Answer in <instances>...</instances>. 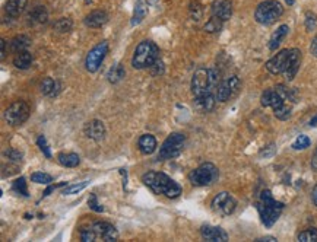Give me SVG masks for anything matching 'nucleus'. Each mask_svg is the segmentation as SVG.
<instances>
[{"label":"nucleus","instance_id":"19","mask_svg":"<svg viewBox=\"0 0 317 242\" xmlns=\"http://www.w3.org/2000/svg\"><path fill=\"white\" fill-rule=\"evenodd\" d=\"M27 19H28V25H31V27L43 25L49 19V12L44 6H35L34 9H31Z\"/></svg>","mask_w":317,"mask_h":242},{"label":"nucleus","instance_id":"50","mask_svg":"<svg viewBox=\"0 0 317 242\" xmlns=\"http://www.w3.org/2000/svg\"><path fill=\"white\" fill-rule=\"evenodd\" d=\"M264 241H266V242H275L276 238H275V236H263V238H259V239H257V242H264Z\"/></svg>","mask_w":317,"mask_h":242},{"label":"nucleus","instance_id":"15","mask_svg":"<svg viewBox=\"0 0 317 242\" xmlns=\"http://www.w3.org/2000/svg\"><path fill=\"white\" fill-rule=\"evenodd\" d=\"M84 131H85L88 139L95 140V142H101L106 137V127H104V123L100 120H92V121L87 123Z\"/></svg>","mask_w":317,"mask_h":242},{"label":"nucleus","instance_id":"54","mask_svg":"<svg viewBox=\"0 0 317 242\" xmlns=\"http://www.w3.org/2000/svg\"><path fill=\"white\" fill-rule=\"evenodd\" d=\"M285 2H286L288 5H294V0H285Z\"/></svg>","mask_w":317,"mask_h":242},{"label":"nucleus","instance_id":"1","mask_svg":"<svg viewBox=\"0 0 317 242\" xmlns=\"http://www.w3.org/2000/svg\"><path fill=\"white\" fill-rule=\"evenodd\" d=\"M142 182L152 190L155 194H164L168 198H176L181 194V187L178 182L171 179L164 172H154L149 171L142 177Z\"/></svg>","mask_w":317,"mask_h":242},{"label":"nucleus","instance_id":"13","mask_svg":"<svg viewBox=\"0 0 317 242\" xmlns=\"http://www.w3.org/2000/svg\"><path fill=\"white\" fill-rule=\"evenodd\" d=\"M92 226H94V229H95V232H97V236L101 238L103 241H106V242L117 241L119 232H117V229H116L111 223H107V222H95Z\"/></svg>","mask_w":317,"mask_h":242},{"label":"nucleus","instance_id":"33","mask_svg":"<svg viewBox=\"0 0 317 242\" xmlns=\"http://www.w3.org/2000/svg\"><path fill=\"white\" fill-rule=\"evenodd\" d=\"M72 27H73V22H72V19H69V18H60V19L56 21L54 25H53V28H54L57 32H60V34L69 32V31L72 30Z\"/></svg>","mask_w":317,"mask_h":242},{"label":"nucleus","instance_id":"51","mask_svg":"<svg viewBox=\"0 0 317 242\" xmlns=\"http://www.w3.org/2000/svg\"><path fill=\"white\" fill-rule=\"evenodd\" d=\"M311 168H313L314 171H317V149H316V152H314V155H313V159H311Z\"/></svg>","mask_w":317,"mask_h":242},{"label":"nucleus","instance_id":"3","mask_svg":"<svg viewBox=\"0 0 317 242\" xmlns=\"http://www.w3.org/2000/svg\"><path fill=\"white\" fill-rule=\"evenodd\" d=\"M159 59V48L157 47L155 43L152 41H142L133 54L132 59V66L135 69H149L157 60Z\"/></svg>","mask_w":317,"mask_h":242},{"label":"nucleus","instance_id":"7","mask_svg":"<svg viewBox=\"0 0 317 242\" xmlns=\"http://www.w3.org/2000/svg\"><path fill=\"white\" fill-rule=\"evenodd\" d=\"M30 117V105L25 101H17L5 110V120L11 126H21Z\"/></svg>","mask_w":317,"mask_h":242},{"label":"nucleus","instance_id":"47","mask_svg":"<svg viewBox=\"0 0 317 242\" xmlns=\"http://www.w3.org/2000/svg\"><path fill=\"white\" fill-rule=\"evenodd\" d=\"M273 153H275V146H273V145H270V146H267L264 150H262V152H260V156H262V158H266V156L269 158V156H272Z\"/></svg>","mask_w":317,"mask_h":242},{"label":"nucleus","instance_id":"17","mask_svg":"<svg viewBox=\"0 0 317 242\" xmlns=\"http://www.w3.org/2000/svg\"><path fill=\"white\" fill-rule=\"evenodd\" d=\"M260 102L263 107H270L273 110H276L278 107H281L282 104H285V99L279 95V92L273 88V89H266L262 97H260Z\"/></svg>","mask_w":317,"mask_h":242},{"label":"nucleus","instance_id":"52","mask_svg":"<svg viewBox=\"0 0 317 242\" xmlns=\"http://www.w3.org/2000/svg\"><path fill=\"white\" fill-rule=\"evenodd\" d=\"M311 197H313V203L317 206V185L313 188V194H311Z\"/></svg>","mask_w":317,"mask_h":242},{"label":"nucleus","instance_id":"42","mask_svg":"<svg viewBox=\"0 0 317 242\" xmlns=\"http://www.w3.org/2000/svg\"><path fill=\"white\" fill-rule=\"evenodd\" d=\"M149 70H151V75H152V76H159V75H162V73H164V63H162V60L158 59V60L149 67Z\"/></svg>","mask_w":317,"mask_h":242},{"label":"nucleus","instance_id":"2","mask_svg":"<svg viewBox=\"0 0 317 242\" xmlns=\"http://www.w3.org/2000/svg\"><path fill=\"white\" fill-rule=\"evenodd\" d=\"M282 209H283V203L276 201L269 190H264L260 194V200L257 203V210H259L260 219L266 227L273 226V223L278 220Z\"/></svg>","mask_w":317,"mask_h":242},{"label":"nucleus","instance_id":"16","mask_svg":"<svg viewBox=\"0 0 317 242\" xmlns=\"http://www.w3.org/2000/svg\"><path fill=\"white\" fill-rule=\"evenodd\" d=\"M299 63H301V51L298 48H292L289 50V57H288V66L286 70L283 72V75L286 76L288 81H292L299 69Z\"/></svg>","mask_w":317,"mask_h":242},{"label":"nucleus","instance_id":"48","mask_svg":"<svg viewBox=\"0 0 317 242\" xmlns=\"http://www.w3.org/2000/svg\"><path fill=\"white\" fill-rule=\"evenodd\" d=\"M310 51L314 57H317V38H314L311 41V46H310Z\"/></svg>","mask_w":317,"mask_h":242},{"label":"nucleus","instance_id":"44","mask_svg":"<svg viewBox=\"0 0 317 242\" xmlns=\"http://www.w3.org/2000/svg\"><path fill=\"white\" fill-rule=\"evenodd\" d=\"M316 24H317L316 15L311 14V12H308V14L305 15V28H307L308 31H313V30L316 28Z\"/></svg>","mask_w":317,"mask_h":242},{"label":"nucleus","instance_id":"32","mask_svg":"<svg viewBox=\"0 0 317 242\" xmlns=\"http://www.w3.org/2000/svg\"><path fill=\"white\" fill-rule=\"evenodd\" d=\"M79 235H81V239H82L84 242H94V241L98 239L97 232H95V229H94L92 225H91V226H84V227L79 230Z\"/></svg>","mask_w":317,"mask_h":242},{"label":"nucleus","instance_id":"45","mask_svg":"<svg viewBox=\"0 0 317 242\" xmlns=\"http://www.w3.org/2000/svg\"><path fill=\"white\" fill-rule=\"evenodd\" d=\"M88 206L94 210V211H103V206H100L98 200H97V195L95 194H91L89 198H88Z\"/></svg>","mask_w":317,"mask_h":242},{"label":"nucleus","instance_id":"23","mask_svg":"<svg viewBox=\"0 0 317 242\" xmlns=\"http://www.w3.org/2000/svg\"><path fill=\"white\" fill-rule=\"evenodd\" d=\"M148 14V3L145 2V0H138L136 5H135V11H133V16H132V27L135 25H139L145 16Z\"/></svg>","mask_w":317,"mask_h":242},{"label":"nucleus","instance_id":"53","mask_svg":"<svg viewBox=\"0 0 317 242\" xmlns=\"http://www.w3.org/2000/svg\"><path fill=\"white\" fill-rule=\"evenodd\" d=\"M310 126H311V127H317V114L310 120Z\"/></svg>","mask_w":317,"mask_h":242},{"label":"nucleus","instance_id":"24","mask_svg":"<svg viewBox=\"0 0 317 242\" xmlns=\"http://www.w3.org/2000/svg\"><path fill=\"white\" fill-rule=\"evenodd\" d=\"M288 31H289L288 25H281V27L272 34V37H270V40H269V50L275 51V50L281 46V43L283 41V38L288 35Z\"/></svg>","mask_w":317,"mask_h":242},{"label":"nucleus","instance_id":"37","mask_svg":"<svg viewBox=\"0 0 317 242\" xmlns=\"http://www.w3.org/2000/svg\"><path fill=\"white\" fill-rule=\"evenodd\" d=\"M14 191H15V193H18V194H21V195H24V197H28L27 181H25V178H24V177H21V178L15 179V182H14Z\"/></svg>","mask_w":317,"mask_h":242},{"label":"nucleus","instance_id":"9","mask_svg":"<svg viewBox=\"0 0 317 242\" xmlns=\"http://www.w3.org/2000/svg\"><path fill=\"white\" fill-rule=\"evenodd\" d=\"M212 210L221 216H229L234 213L235 207H237V201L235 198L229 194V193H219L213 197L212 200Z\"/></svg>","mask_w":317,"mask_h":242},{"label":"nucleus","instance_id":"30","mask_svg":"<svg viewBox=\"0 0 317 242\" xmlns=\"http://www.w3.org/2000/svg\"><path fill=\"white\" fill-rule=\"evenodd\" d=\"M231 95H232V91H231L228 82H227V81L222 82V83L218 86V89H216V101H219V102H227V101L231 98Z\"/></svg>","mask_w":317,"mask_h":242},{"label":"nucleus","instance_id":"36","mask_svg":"<svg viewBox=\"0 0 317 242\" xmlns=\"http://www.w3.org/2000/svg\"><path fill=\"white\" fill-rule=\"evenodd\" d=\"M31 181L35 182V184H50L53 181V177L50 174H46V172H34L31 175Z\"/></svg>","mask_w":317,"mask_h":242},{"label":"nucleus","instance_id":"25","mask_svg":"<svg viewBox=\"0 0 317 242\" xmlns=\"http://www.w3.org/2000/svg\"><path fill=\"white\" fill-rule=\"evenodd\" d=\"M33 62H34V57H33V54H31L30 51H27V50L18 53L17 57L14 59V65H15V67H17V69H21V70L28 69V67L33 65Z\"/></svg>","mask_w":317,"mask_h":242},{"label":"nucleus","instance_id":"38","mask_svg":"<svg viewBox=\"0 0 317 242\" xmlns=\"http://www.w3.org/2000/svg\"><path fill=\"white\" fill-rule=\"evenodd\" d=\"M273 113H275L276 118H279V120H288L291 117V107L286 105V104H282L281 107L273 110Z\"/></svg>","mask_w":317,"mask_h":242},{"label":"nucleus","instance_id":"12","mask_svg":"<svg viewBox=\"0 0 317 242\" xmlns=\"http://www.w3.org/2000/svg\"><path fill=\"white\" fill-rule=\"evenodd\" d=\"M212 16L222 19L224 22L232 16V2L231 0H215L211 6Z\"/></svg>","mask_w":317,"mask_h":242},{"label":"nucleus","instance_id":"21","mask_svg":"<svg viewBox=\"0 0 317 242\" xmlns=\"http://www.w3.org/2000/svg\"><path fill=\"white\" fill-rule=\"evenodd\" d=\"M138 146L143 155H152L157 150V139L152 134H142L138 140Z\"/></svg>","mask_w":317,"mask_h":242},{"label":"nucleus","instance_id":"55","mask_svg":"<svg viewBox=\"0 0 317 242\" xmlns=\"http://www.w3.org/2000/svg\"><path fill=\"white\" fill-rule=\"evenodd\" d=\"M85 2H87V3H89V2H91V0H85Z\"/></svg>","mask_w":317,"mask_h":242},{"label":"nucleus","instance_id":"28","mask_svg":"<svg viewBox=\"0 0 317 242\" xmlns=\"http://www.w3.org/2000/svg\"><path fill=\"white\" fill-rule=\"evenodd\" d=\"M57 159H59L60 165H63L66 168H75L81 162V158L76 153H60L57 156Z\"/></svg>","mask_w":317,"mask_h":242},{"label":"nucleus","instance_id":"43","mask_svg":"<svg viewBox=\"0 0 317 242\" xmlns=\"http://www.w3.org/2000/svg\"><path fill=\"white\" fill-rule=\"evenodd\" d=\"M5 156H8V159L12 161V162H21L22 158H24V155H22L19 150H15V149L6 150V152H5Z\"/></svg>","mask_w":317,"mask_h":242},{"label":"nucleus","instance_id":"6","mask_svg":"<svg viewBox=\"0 0 317 242\" xmlns=\"http://www.w3.org/2000/svg\"><path fill=\"white\" fill-rule=\"evenodd\" d=\"M184 143H186V137L181 133H171L162 143L158 153V159L167 161V159L177 158L183 152Z\"/></svg>","mask_w":317,"mask_h":242},{"label":"nucleus","instance_id":"26","mask_svg":"<svg viewBox=\"0 0 317 242\" xmlns=\"http://www.w3.org/2000/svg\"><path fill=\"white\" fill-rule=\"evenodd\" d=\"M30 46H31V38L27 37V35H17V37L11 41V50H12L14 53L25 51Z\"/></svg>","mask_w":317,"mask_h":242},{"label":"nucleus","instance_id":"4","mask_svg":"<svg viewBox=\"0 0 317 242\" xmlns=\"http://www.w3.org/2000/svg\"><path fill=\"white\" fill-rule=\"evenodd\" d=\"M283 14V6L276 0H266L262 2L254 12V19L260 25H272L276 22Z\"/></svg>","mask_w":317,"mask_h":242},{"label":"nucleus","instance_id":"11","mask_svg":"<svg viewBox=\"0 0 317 242\" xmlns=\"http://www.w3.org/2000/svg\"><path fill=\"white\" fill-rule=\"evenodd\" d=\"M288 57H289V50L279 51L275 57H272L266 63L267 72H270L272 75H281V73H283L286 70V66H288Z\"/></svg>","mask_w":317,"mask_h":242},{"label":"nucleus","instance_id":"5","mask_svg":"<svg viewBox=\"0 0 317 242\" xmlns=\"http://www.w3.org/2000/svg\"><path fill=\"white\" fill-rule=\"evenodd\" d=\"M218 175H219L218 168L213 163L206 162V163H202L199 168L193 169L189 174V179L196 187H205V185H211L212 182H215L218 179Z\"/></svg>","mask_w":317,"mask_h":242},{"label":"nucleus","instance_id":"35","mask_svg":"<svg viewBox=\"0 0 317 242\" xmlns=\"http://www.w3.org/2000/svg\"><path fill=\"white\" fill-rule=\"evenodd\" d=\"M89 182L88 181H84V182H78V184H70V185H68L63 191H62V194L63 195H72V194H78L79 191H82L84 188H87V185H88Z\"/></svg>","mask_w":317,"mask_h":242},{"label":"nucleus","instance_id":"46","mask_svg":"<svg viewBox=\"0 0 317 242\" xmlns=\"http://www.w3.org/2000/svg\"><path fill=\"white\" fill-rule=\"evenodd\" d=\"M227 82H228V85H229V88H231V91H232V95L240 89V79L237 78V76H231L229 79H227Z\"/></svg>","mask_w":317,"mask_h":242},{"label":"nucleus","instance_id":"10","mask_svg":"<svg viewBox=\"0 0 317 242\" xmlns=\"http://www.w3.org/2000/svg\"><path fill=\"white\" fill-rule=\"evenodd\" d=\"M213 86L209 78V69H197L192 79V92L194 97L212 92Z\"/></svg>","mask_w":317,"mask_h":242},{"label":"nucleus","instance_id":"8","mask_svg":"<svg viewBox=\"0 0 317 242\" xmlns=\"http://www.w3.org/2000/svg\"><path fill=\"white\" fill-rule=\"evenodd\" d=\"M108 53V43L107 41H103L100 43L98 46H95L87 56L85 59V67L89 73H95L98 72L101 63L104 62L106 56Z\"/></svg>","mask_w":317,"mask_h":242},{"label":"nucleus","instance_id":"40","mask_svg":"<svg viewBox=\"0 0 317 242\" xmlns=\"http://www.w3.org/2000/svg\"><path fill=\"white\" fill-rule=\"evenodd\" d=\"M202 14H203V9H202L200 3L199 2H192L190 3V16L193 18V21H196V22L200 21Z\"/></svg>","mask_w":317,"mask_h":242},{"label":"nucleus","instance_id":"22","mask_svg":"<svg viewBox=\"0 0 317 242\" xmlns=\"http://www.w3.org/2000/svg\"><path fill=\"white\" fill-rule=\"evenodd\" d=\"M27 3H28V0H8L5 11L11 18H18L19 15L24 14Z\"/></svg>","mask_w":317,"mask_h":242},{"label":"nucleus","instance_id":"34","mask_svg":"<svg viewBox=\"0 0 317 242\" xmlns=\"http://www.w3.org/2000/svg\"><path fill=\"white\" fill-rule=\"evenodd\" d=\"M298 241H301V242H316L317 241V229L308 227V229L302 230L301 233H298Z\"/></svg>","mask_w":317,"mask_h":242},{"label":"nucleus","instance_id":"29","mask_svg":"<svg viewBox=\"0 0 317 242\" xmlns=\"http://www.w3.org/2000/svg\"><path fill=\"white\" fill-rule=\"evenodd\" d=\"M124 75H126L124 67H123L120 63H117V65H114V66L108 70L107 78H108V82H110V83H119V82L124 78Z\"/></svg>","mask_w":317,"mask_h":242},{"label":"nucleus","instance_id":"39","mask_svg":"<svg viewBox=\"0 0 317 242\" xmlns=\"http://www.w3.org/2000/svg\"><path fill=\"white\" fill-rule=\"evenodd\" d=\"M310 139L307 137V136H304V134H301V136H298L297 137V140L292 143V149L294 150H304V149H307L308 146H310Z\"/></svg>","mask_w":317,"mask_h":242},{"label":"nucleus","instance_id":"27","mask_svg":"<svg viewBox=\"0 0 317 242\" xmlns=\"http://www.w3.org/2000/svg\"><path fill=\"white\" fill-rule=\"evenodd\" d=\"M40 88H41V94H43V95H47V97H54V95H57L60 85H59V82L53 81L52 78H46V79L41 82Z\"/></svg>","mask_w":317,"mask_h":242},{"label":"nucleus","instance_id":"41","mask_svg":"<svg viewBox=\"0 0 317 242\" xmlns=\"http://www.w3.org/2000/svg\"><path fill=\"white\" fill-rule=\"evenodd\" d=\"M37 145H38V147L41 149V152L44 153V156L50 159V158H52V150H50V147H49L47 139H46L44 136H40V137L37 139Z\"/></svg>","mask_w":317,"mask_h":242},{"label":"nucleus","instance_id":"31","mask_svg":"<svg viewBox=\"0 0 317 242\" xmlns=\"http://www.w3.org/2000/svg\"><path fill=\"white\" fill-rule=\"evenodd\" d=\"M222 24H224L222 19H219V18H216V16H212V18L205 24L203 30H205L206 32H211V34L219 32V31L222 30Z\"/></svg>","mask_w":317,"mask_h":242},{"label":"nucleus","instance_id":"14","mask_svg":"<svg viewBox=\"0 0 317 242\" xmlns=\"http://www.w3.org/2000/svg\"><path fill=\"white\" fill-rule=\"evenodd\" d=\"M200 233H202V238L205 241H211V242H225V241H228V233L222 227H218V226H209V225L202 226Z\"/></svg>","mask_w":317,"mask_h":242},{"label":"nucleus","instance_id":"18","mask_svg":"<svg viewBox=\"0 0 317 242\" xmlns=\"http://www.w3.org/2000/svg\"><path fill=\"white\" fill-rule=\"evenodd\" d=\"M215 102H216V97H213V94L209 92V94L194 97L193 107L200 113H211L215 107Z\"/></svg>","mask_w":317,"mask_h":242},{"label":"nucleus","instance_id":"20","mask_svg":"<svg viewBox=\"0 0 317 242\" xmlns=\"http://www.w3.org/2000/svg\"><path fill=\"white\" fill-rule=\"evenodd\" d=\"M108 22V15L104 11H94L85 18V25L89 28H101Z\"/></svg>","mask_w":317,"mask_h":242},{"label":"nucleus","instance_id":"49","mask_svg":"<svg viewBox=\"0 0 317 242\" xmlns=\"http://www.w3.org/2000/svg\"><path fill=\"white\" fill-rule=\"evenodd\" d=\"M0 46H2V54H0V59H5V56H6V41L5 40H2L0 41Z\"/></svg>","mask_w":317,"mask_h":242}]
</instances>
